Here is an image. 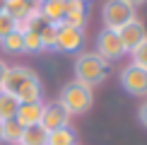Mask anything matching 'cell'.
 Segmentation results:
<instances>
[{
    "instance_id": "cell-22",
    "label": "cell",
    "mask_w": 147,
    "mask_h": 145,
    "mask_svg": "<svg viewBox=\"0 0 147 145\" xmlns=\"http://www.w3.org/2000/svg\"><path fill=\"white\" fill-rule=\"evenodd\" d=\"M130 56H133V65H138V68H145V70H147V39H142L135 48H133Z\"/></svg>"
},
{
    "instance_id": "cell-16",
    "label": "cell",
    "mask_w": 147,
    "mask_h": 145,
    "mask_svg": "<svg viewBox=\"0 0 147 145\" xmlns=\"http://www.w3.org/2000/svg\"><path fill=\"white\" fill-rule=\"evenodd\" d=\"M17 106H20L17 97H15V94H10V92H3V89H0V123H3V121H12V119H15Z\"/></svg>"
},
{
    "instance_id": "cell-3",
    "label": "cell",
    "mask_w": 147,
    "mask_h": 145,
    "mask_svg": "<svg viewBox=\"0 0 147 145\" xmlns=\"http://www.w3.org/2000/svg\"><path fill=\"white\" fill-rule=\"evenodd\" d=\"M101 20H104V29L118 32L121 27L135 20V7H130L123 0H106L101 7Z\"/></svg>"
},
{
    "instance_id": "cell-17",
    "label": "cell",
    "mask_w": 147,
    "mask_h": 145,
    "mask_svg": "<svg viewBox=\"0 0 147 145\" xmlns=\"http://www.w3.org/2000/svg\"><path fill=\"white\" fill-rule=\"evenodd\" d=\"M46 138H48V133L41 126H29V128L22 131L20 145H46Z\"/></svg>"
},
{
    "instance_id": "cell-13",
    "label": "cell",
    "mask_w": 147,
    "mask_h": 145,
    "mask_svg": "<svg viewBox=\"0 0 147 145\" xmlns=\"http://www.w3.org/2000/svg\"><path fill=\"white\" fill-rule=\"evenodd\" d=\"M39 12L48 24L58 27V24H63V17H65V0H46V3H39Z\"/></svg>"
},
{
    "instance_id": "cell-20",
    "label": "cell",
    "mask_w": 147,
    "mask_h": 145,
    "mask_svg": "<svg viewBox=\"0 0 147 145\" xmlns=\"http://www.w3.org/2000/svg\"><path fill=\"white\" fill-rule=\"evenodd\" d=\"M0 48L5 53H22V32L20 29H12L7 36L0 39Z\"/></svg>"
},
{
    "instance_id": "cell-29",
    "label": "cell",
    "mask_w": 147,
    "mask_h": 145,
    "mask_svg": "<svg viewBox=\"0 0 147 145\" xmlns=\"http://www.w3.org/2000/svg\"><path fill=\"white\" fill-rule=\"evenodd\" d=\"M39 3H46V0H39Z\"/></svg>"
},
{
    "instance_id": "cell-18",
    "label": "cell",
    "mask_w": 147,
    "mask_h": 145,
    "mask_svg": "<svg viewBox=\"0 0 147 145\" xmlns=\"http://www.w3.org/2000/svg\"><path fill=\"white\" fill-rule=\"evenodd\" d=\"M41 36L36 29H24L22 32V53H41Z\"/></svg>"
},
{
    "instance_id": "cell-4",
    "label": "cell",
    "mask_w": 147,
    "mask_h": 145,
    "mask_svg": "<svg viewBox=\"0 0 147 145\" xmlns=\"http://www.w3.org/2000/svg\"><path fill=\"white\" fill-rule=\"evenodd\" d=\"M96 53H99L106 63H113V60H121L128 51H125L123 41H121L118 32H113V29H101V32L96 34Z\"/></svg>"
},
{
    "instance_id": "cell-11",
    "label": "cell",
    "mask_w": 147,
    "mask_h": 145,
    "mask_svg": "<svg viewBox=\"0 0 147 145\" xmlns=\"http://www.w3.org/2000/svg\"><path fill=\"white\" fill-rule=\"evenodd\" d=\"M41 111H44V102H32V104H20L15 114V121L22 126V128H29V126H39L41 121Z\"/></svg>"
},
{
    "instance_id": "cell-1",
    "label": "cell",
    "mask_w": 147,
    "mask_h": 145,
    "mask_svg": "<svg viewBox=\"0 0 147 145\" xmlns=\"http://www.w3.org/2000/svg\"><path fill=\"white\" fill-rule=\"evenodd\" d=\"M75 80L82 82L84 87H96V85H101L104 80L109 77V63L104 60L96 51H87V53H80L75 58Z\"/></svg>"
},
{
    "instance_id": "cell-27",
    "label": "cell",
    "mask_w": 147,
    "mask_h": 145,
    "mask_svg": "<svg viewBox=\"0 0 147 145\" xmlns=\"http://www.w3.org/2000/svg\"><path fill=\"white\" fill-rule=\"evenodd\" d=\"M5 7H7V0H0V12H5Z\"/></svg>"
},
{
    "instance_id": "cell-8",
    "label": "cell",
    "mask_w": 147,
    "mask_h": 145,
    "mask_svg": "<svg viewBox=\"0 0 147 145\" xmlns=\"http://www.w3.org/2000/svg\"><path fill=\"white\" fill-rule=\"evenodd\" d=\"M29 80H39V75H36L32 68H27V65H12V68H7V75H5L0 89L15 94L17 89H20L24 82H29Z\"/></svg>"
},
{
    "instance_id": "cell-5",
    "label": "cell",
    "mask_w": 147,
    "mask_h": 145,
    "mask_svg": "<svg viewBox=\"0 0 147 145\" xmlns=\"http://www.w3.org/2000/svg\"><path fill=\"white\" fill-rule=\"evenodd\" d=\"M121 87L133 97H147V70L138 65H125L121 70Z\"/></svg>"
},
{
    "instance_id": "cell-19",
    "label": "cell",
    "mask_w": 147,
    "mask_h": 145,
    "mask_svg": "<svg viewBox=\"0 0 147 145\" xmlns=\"http://www.w3.org/2000/svg\"><path fill=\"white\" fill-rule=\"evenodd\" d=\"M46 145H75V131H72L70 126L51 131L48 138H46Z\"/></svg>"
},
{
    "instance_id": "cell-21",
    "label": "cell",
    "mask_w": 147,
    "mask_h": 145,
    "mask_svg": "<svg viewBox=\"0 0 147 145\" xmlns=\"http://www.w3.org/2000/svg\"><path fill=\"white\" fill-rule=\"evenodd\" d=\"M39 36H41L44 51H56V27H53V24H44V27L39 29Z\"/></svg>"
},
{
    "instance_id": "cell-26",
    "label": "cell",
    "mask_w": 147,
    "mask_h": 145,
    "mask_svg": "<svg viewBox=\"0 0 147 145\" xmlns=\"http://www.w3.org/2000/svg\"><path fill=\"white\" fill-rule=\"evenodd\" d=\"M123 3H128L130 7H140V5H145L147 0H123Z\"/></svg>"
},
{
    "instance_id": "cell-2",
    "label": "cell",
    "mask_w": 147,
    "mask_h": 145,
    "mask_svg": "<svg viewBox=\"0 0 147 145\" xmlns=\"http://www.w3.org/2000/svg\"><path fill=\"white\" fill-rule=\"evenodd\" d=\"M58 102H60V106H63L70 116H80V114L89 111L92 102H94V94H92V89L84 87L82 82L72 80V82H65L63 85Z\"/></svg>"
},
{
    "instance_id": "cell-28",
    "label": "cell",
    "mask_w": 147,
    "mask_h": 145,
    "mask_svg": "<svg viewBox=\"0 0 147 145\" xmlns=\"http://www.w3.org/2000/svg\"><path fill=\"white\" fill-rule=\"evenodd\" d=\"M80 3H89V0H80Z\"/></svg>"
},
{
    "instance_id": "cell-6",
    "label": "cell",
    "mask_w": 147,
    "mask_h": 145,
    "mask_svg": "<svg viewBox=\"0 0 147 145\" xmlns=\"http://www.w3.org/2000/svg\"><path fill=\"white\" fill-rule=\"evenodd\" d=\"M84 44V32L68 24H58L56 27V51L63 53H77Z\"/></svg>"
},
{
    "instance_id": "cell-10",
    "label": "cell",
    "mask_w": 147,
    "mask_h": 145,
    "mask_svg": "<svg viewBox=\"0 0 147 145\" xmlns=\"http://www.w3.org/2000/svg\"><path fill=\"white\" fill-rule=\"evenodd\" d=\"M36 10H39V0H7V7H5V12L15 20V27L24 24L29 20V15Z\"/></svg>"
},
{
    "instance_id": "cell-23",
    "label": "cell",
    "mask_w": 147,
    "mask_h": 145,
    "mask_svg": "<svg viewBox=\"0 0 147 145\" xmlns=\"http://www.w3.org/2000/svg\"><path fill=\"white\" fill-rule=\"evenodd\" d=\"M12 29H15V20H12L7 12H0V39H3V36H7Z\"/></svg>"
},
{
    "instance_id": "cell-9",
    "label": "cell",
    "mask_w": 147,
    "mask_h": 145,
    "mask_svg": "<svg viewBox=\"0 0 147 145\" xmlns=\"http://www.w3.org/2000/svg\"><path fill=\"white\" fill-rule=\"evenodd\" d=\"M118 36H121V41H123L125 51H133V48H135L142 39H147V29H145V24L135 17L133 22H128L125 27L118 29Z\"/></svg>"
},
{
    "instance_id": "cell-25",
    "label": "cell",
    "mask_w": 147,
    "mask_h": 145,
    "mask_svg": "<svg viewBox=\"0 0 147 145\" xmlns=\"http://www.w3.org/2000/svg\"><path fill=\"white\" fill-rule=\"evenodd\" d=\"M7 68H10V65L5 63V60H0V85H3V80H5V75H7Z\"/></svg>"
},
{
    "instance_id": "cell-14",
    "label": "cell",
    "mask_w": 147,
    "mask_h": 145,
    "mask_svg": "<svg viewBox=\"0 0 147 145\" xmlns=\"http://www.w3.org/2000/svg\"><path fill=\"white\" fill-rule=\"evenodd\" d=\"M20 104H32V102H41V82L39 80H29L24 82L20 89L15 92Z\"/></svg>"
},
{
    "instance_id": "cell-12",
    "label": "cell",
    "mask_w": 147,
    "mask_h": 145,
    "mask_svg": "<svg viewBox=\"0 0 147 145\" xmlns=\"http://www.w3.org/2000/svg\"><path fill=\"white\" fill-rule=\"evenodd\" d=\"M63 24L75 27V29H84V24H87V10H84V3H80V0H65Z\"/></svg>"
},
{
    "instance_id": "cell-15",
    "label": "cell",
    "mask_w": 147,
    "mask_h": 145,
    "mask_svg": "<svg viewBox=\"0 0 147 145\" xmlns=\"http://www.w3.org/2000/svg\"><path fill=\"white\" fill-rule=\"evenodd\" d=\"M22 126L17 123L15 119L12 121H3L0 123V143H10V145H20V138H22Z\"/></svg>"
},
{
    "instance_id": "cell-24",
    "label": "cell",
    "mask_w": 147,
    "mask_h": 145,
    "mask_svg": "<svg viewBox=\"0 0 147 145\" xmlns=\"http://www.w3.org/2000/svg\"><path fill=\"white\" fill-rule=\"evenodd\" d=\"M138 121H140V126H145V128H147V99L138 109Z\"/></svg>"
},
{
    "instance_id": "cell-7",
    "label": "cell",
    "mask_w": 147,
    "mask_h": 145,
    "mask_svg": "<svg viewBox=\"0 0 147 145\" xmlns=\"http://www.w3.org/2000/svg\"><path fill=\"white\" fill-rule=\"evenodd\" d=\"M70 123V114L65 111L63 106H60V102H48V104H44V111H41V121L39 126L44 128L46 133L51 131H58V128H65V126Z\"/></svg>"
}]
</instances>
